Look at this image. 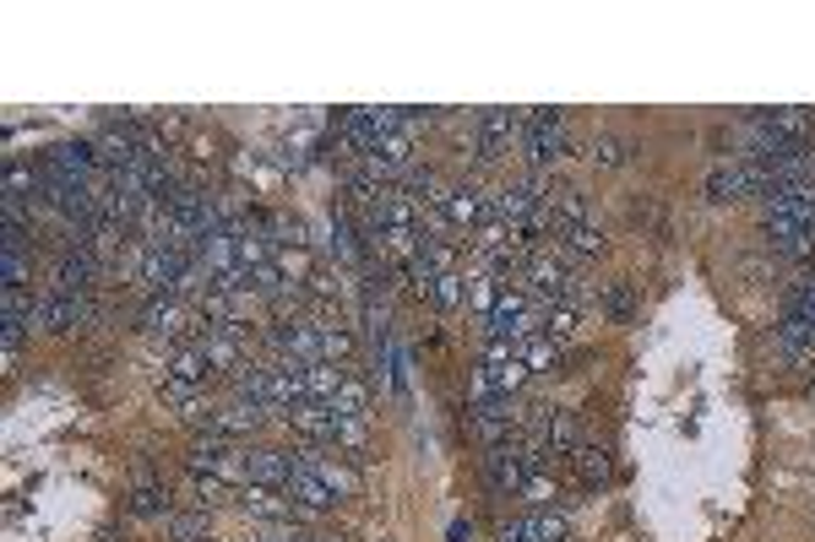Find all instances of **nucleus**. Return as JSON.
<instances>
[{
    "instance_id": "nucleus-5",
    "label": "nucleus",
    "mask_w": 815,
    "mask_h": 542,
    "mask_svg": "<svg viewBox=\"0 0 815 542\" xmlns=\"http://www.w3.org/2000/svg\"><path fill=\"white\" fill-rule=\"evenodd\" d=\"M240 467H245V478H251V483L283 488V483L294 478V450H272V445H256V450H245V456H240Z\"/></svg>"
},
{
    "instance_id": "nucleus-14",
    "label": "nucleus",
    "mask_w": 815,
    "mask_h": 542,
    "mask_svg": "<svg viewBox=\"0 0 815 542\" xmlns=\"http://www.w3.org/2000/svg\"><path fill=\"white\" fill-rule=\"evenodd\" d=\"M522 315H527V298H522L516 287H500V298H494V309H489V315H485L489 337H511Z\"/></svg>"
},
{
    "instance_id": "nucleus-1",
    "label": "nucleus",
    "mask_w": 815,
    "mask_h": 542,
    "mask_svg": "<svg viewBox=\"0 0 815 542\" xmlns=\"http://www.w3.org/2000/svg\"><path fill=\"white\" fill-rule=\"evenodd\" d=\"M522 136H527V157L533 163H555L571 152V120L560 109H533L522 120Z\"/></svg>"
},
{
    "instance_id": "nucleus-2",
    "label": "nucleus",
    "mask_w": 815,
    "mask_h": 542,
    "mask_svg": "<svg viewBox=\"0 0 815 542\" xmlns=\"http://www.w3.org/2000/svg\"><path fill=\"white\" fill-rule=\"evenodd\" d=\"M772 190V179L745 157V163H718L712 174H707V196L712 201H745V196H767Z\"/></svg>"
},
{
    "instance_id": "nucleus-24",
    "label": "nucleus",
    "mask_w": 815,
    "mask_h": 542,
    "mask_svg": "<svg viewBox=\"0 0 815 542\" xmlns=\"http://www.w3.org/2000/svg\"><path fill=\"white\" fill-rule=\"evenodd\" d=\"M163 532L168 542H207V516H163Z\"/></svg>"
},
{
    "instance_id": "nucleus-29",
    "label": "nucleus",
    "mask_w": 815,
    "mask_h": 542,
    "mask_svg": "<svg viewBox=\"0 0 815 542\" xmlns=\"http://www.w3.org/2000/svg\"><path fill=\"white\" fill-rule=\"evenodd\" d=\"M626 157H631V146H626V141H615V136H598V141H593V163H604V168H620Z\"/></svg>"
},
{
    "instance_id": "nucleus-15",
    "label": "nucleus",
    "mask_w": 815,
    "mask_h": 542,
    "mask_svg": "<svg viewBox=\"0 0 815 542\" xmlns=\"http://www.w3.org/2000/svg\"><path fill=\"white\" fill-rule=\"evenodd\" d=\"M555 239L571 250V256H604L609 250V239H604V228H593V223H571V228H555Z\"/></svg>"
},
{
    "instance_id": "nucleus-28",
    "label": "nucleus",
    "mask_w": 815,
    "mask_h": 542,
    "mask_svg": "<svg viewBox=\"0 0 815 542\" xmlns=\"http://www.w3.org/2000/svg\"><path fill=\"white\" fill-rule=\"evenodd\" d=\"M322 358L326 364H348L353 358V337L342 326H322Z\"/></svg>"
},
{
    "instance_id": "nucleus-33",
    "label": "nucleus",
    "mask_w": 815,
    "mask_h": 542,
    "mask_svg": "<svg viewBox=\"0 0 815 542\" xmlns=\"http://www.w3.org/2000/svg\"><path fill=\"white\" fill-rule=\"evenodd\" d=\"M522 494H533V499H549V494H555V483H549V478H538V472H533V478H527V483H522Z\"/></svg>"
},
{
    "instance_id": "nucleus-8",
    "label": "nucleus",
    "mask_w": 815,
    "mask_h": 542,
    "mask_svg": "<svg viewBox=\"0 0 815 542\" xmlns=\"http://www.w3.org/2000/svg\"><path fill=\"white\" fill-rule=\"evenodd\" d=\"M240 505H245L256 521H311V510H305V505L283 499V494H278V488H267V483H251V488L240 494Z\"/></svg>"
},
{
    "instance_id": "nucleus-7",
    "label": "nucleus",
    "mask_w": 815,
    "mask_h": 542,
    "mask_svg": "<svg viewBox=\"0 0 815 542\" xmlns=\"http://www.w3.org/2000/svg\"><path fill=\"white\" fill-rule=\"evenodd\" d=\"M761 201H767V217H789V223L815 228V185H772Z\"/></svg>"
},
{
    "instance_id": "nucleus-12",
    "label": "nucleus",
    "mask_w": 815,
    "mask_h": 542,
    "mask_svg": "<svg viewBox=\"0 0 815 542\" xmlns=\"http://www.w3.org/2000/svg\"><path fill=\"white\" fill-rule=\"evenodd\" d=\"M142 326H148L153 337H179L190 320H185V304H179L174 293H153L148 309H142Z\"/></svg>"
},
{
    "instance_id": "nucleus-17",
    "label": "nucleus",
    "mask_w": 815,
    "mask_h": 542,
    "mask_svg": "<svg viewBox=\"0 0 815 542\" xmlns=\"http://www.w3.org/2000/svg\"><path fill=\"white\" fill-rule=\"evenodd\" d=\"M331 412H337V417H364V412H370V386H364V380H359L353 369H348L342 391L331 397Z\"/></svg>"
},
{
    "instance_id": "nucleus-11",
    "label": "nucleus",
    "mask_w": 815,
    "mask_h": 542,
    "mask_svg": "<svg viewBox=\"0 0 815 542\" xmlns=\"http://www.w3.org/2000/svg\"><path fill=\"white\" fill-rule=\"evenodd\" d=\"M283 494L294 499V505H305L311 516H322V510H331L337 505V494L322 483V472H311V467H294V478L283 483Z\"/></svg>"
},
{
    "instance_id": "nucleus-16",
    "label": "nucleus",
    "mask_w": 815,
    "mask_h": 542,
    "mask_svg": "<svg viewBox=\"0 0 815 542\" xmlns=\"http://www.w3.org/2000/svg\"><path fill=\"white\" fill-rule=\"evenodd\" d=\"M311 472H322V483L337 494V499H353V494H359V472H353V467H342V461H331V456H316V461H311Z\"/></svg>"
},
{
    "instance_id": "nucleus-31",
    "label": "nucleus",
    "mask_w": 815,
    "mask_h": 542,
    "mask_svg": "<svg viewBox=\"0 0 815 542\" xmlns=\"http://www.w3.org/2000/svg\"><path fill=\"white\" fill-rule=\"evenodd\" d=\"M0 276H5V287H27V250H5Z\"/></svg>"
},
{
    "instance_id": "nucleus-13",
    "label": "nucleus",
    "mask_w": 815,
    "mask_h": 542,
    "mask_svg": "<svg viewBox=\"0 0 815 542\" xmlns=\"http://www.w3.org/2000/svg\"><path fill=\"white\" fill-rule=\"evenodd\" d=\"M342 380H348V364H305V402H322L331 406V397L342 391Z\"/></svg>"
},
{
    "instance_id": "nucleus-20",
    "label": "nucleus",
    "mask_w": 815,
    "mask_h": 542,
    "mask_svg": "<svg viewBox=\"0 0 815 542\" xmlns=\"http://www.w3.org/2000/svg\"><path fill=\"white\" fill-rule=\"evenodd\" d=\"M516 358L527 364V375H544V369H555V364H560V342L533 337V342H522V347H516Z\"/></svg>"
},
{
    "instance_id": "nucleus-19",
    "label": "nucleus",
    "mask_w": 815,
    "mask_h": 542,
    "mask_svg": "<svg viewBox=\"0 0 815 542\" xmlns=\"http://www.w3.org/2000/svg\"><path fill=\"white\" fill-rule=\"evenodd\" d=\"M571 461H577L582 483H609V472H615L609 450H598V445H577V450H571Z\"/></svg>"
},
{
    "instance_id": "nucleus-26",
    "label": "nucleus",
    "mask_w": 815,
    "mask_h": 542,
    "mask_svg": "<svg viewBox=\"0 0 815 542\" xmlns=\"http://www.w3.org/2000/svg\"><path fill=\"white\" fill-rule=\"evenodd\" d=\"M229 499H234L229 478H218V472H201V478H196V505H201V510H212V505H229Z\"/></svg>"
},
{
    "instance_id": "nucleus-18",
    "label": "nucleus",
    "mask_w": 815,
    "mask_h": 542,
    "mask_svg": "<svg viewBox=\"0 0 815 542\" xmlns=\"http://www.w3.org/2000/svg\"><path fill=\"white\" fill-rule=\"evenodd\" d=\"M207 358L196 353V347H179L174 358H168V380H179V386H207Z\"/></svg>"
},
{
    "instance_id": "nucleus-30",
    "label": "nucleus",
    "mask_w": 815,
    "mask_h": 542,
    "mask_svg": "<svg viewBox=\"0 0 815 542\" xmlns=\"http://www.w3.org/2000/svg\"><path fill=\"white\" fill-rule=\"evenodd\" d=\"M337 450H353V456L364 450V417H337Z\"/></svg>"
},
{
    "instance_id": "nucleus-9",
    "label": "nucleus",
    "mask_w": 815,
    "mask_h": 542,
    "mask_svg": "<svg viewBox=\"0 0 815 542\" xmlns=\"http://www.w3.org/2000/svg\"><path fill=\"white\" fill-rule=\"evenodd\" d=\"M527 282H533L544 298H560V304L577 309V276H571L566 267H555L549 256H533V261H527Z\"/></svg>"
},
{
    "instance_id": "nucleus-27",
    "label": "nucleus",
    "mask_w": 815,
    "mask_h": 542,
    "mask_svg": "<svg viewBox=\"0 0 815 542\" xmlns=\"http://www.w3.org/2000/svg\"><path fill=\"white\" fill-rule=\"evenodd\" d=\"M441 309H457L463 298H468V276L463 271H446V276H435V293H430Z\"/></svg>"
},
{
    "instance_id": "nucleus-22",
    "label": "nucleus",
    "mask_w": 815,
    "mask_h": 542,
    "mask_svg": "<svg viewBox=\"0 0 815 542\" xmlns=\"http://www.w3.org/2000/svg\"><path fill=\"white\" fill-rule=\"evenodd\" d=\"M131 516H168V488L163 483H137V494H131Z\"/></svg>"
},
{
    "instance_id": "nucleus-3",
    "label": "nucleus",
    "mask_w": 815,
    "mask_h": 542,
    "mask_svg": "<svg viewBox=\"0 0 815 542\" xmlns=\"http://www.w3.org/2000/svg\"><path fill=\"white\" fill-rule=\"evenodd\" d=\"M278 412L261 402H251V397H234V402L212 406L207 412V434H223V439H240V434H256V428H267Z\"/></svg>"
},
{
    "instance_id": "nucleus-23",
    "label": "nucleus",
    "mask_w": 815,
    "mask_h": 542,
    "mask_svg": "<svg viewBox=\"0 0 815 542\" xmlns=\"http://www.w3.org/2000/svg\"><path fill=\"white\" fill-rule=\"evenodd\" d=\"M522 538L527 542H566V521H560L555 510H538V516L522 521Z\"/></svg>"
},
{
    "instance_id": "nucleus-6",
    "label": "nucleus",
    "mask_w": 815,
    "mask_h": 542,
    "mask_svg": "<svg viewBox=\"0 0 815 542\" xmlns=\"http://www.w3.org/2000/svg\"><path fill=\"white\" fill-rule=\"evenodd\" d=\"M522 131V120L511 115V109H485L479 120H474V141H479V157L494 163L500 152H511V136Z\"/></svg>"
},
{
    "instance_id": "nucleus-4",
    "label": "nucleus",
    "mask_w": 815,
    "mask_h": 542,
    "mask_svg": "<svg viewBox=\"0 0 815 542\" xmlns=\"http://www.w3.org/2000/svg\"><path fill=\"white\" fill-rule=\"evenodd\" d=\"M441 217H446L452 228H485L489 217H494V201H489L479 185H452V196H446Z\"/></svg>"
},
{
    "instance_id": "nucleus-25",
    "label": "nucleus",
    "mask_w": 815,
    "mask_h": 542,
    "mask_svg": "<svg viewBox=\"0 0 815 542\" xmlns=\"http://www.w3.org/2000/svg\"><path fill=\"white\" fill-rule=\"evenodd\" d=\"M544 337L566 347V342L577 337V309H571V304H560V309H544Z\"/></svg>"
},
{
    "instance_id": "nucleus-21",
    "label": "nucleus",
    "mask_w": 815,
    "mask_h": 542,
    "mask_svg": "<svg viewBox=\"0 0 815 542\" xmlns=\"http://www.w3.org/2000/svg\"><path fill=\"white\" fill-rule=\"evenodd\" d=\"M163 402L174 406L179 417H207V412H201V386H179V380H163Z\"/></svg>"
},
{
    "instance_id": "nucleus-32",
    "label": "nucleus",
    "mask_w": 815,
    "mask_h": 542,
    "mask_svg": "<svg viewBox=\"0 0 815 542\" xmlns=\"http://www.w3.org/2000/svg\"><path fill=\"white\" fill-rule=\"evenodd\" d=\"M604 309H609V315H620V320H626V315H631V309H637V293H631V287H626V282H615V287H609V293H604Z\"/></svg>"
},
{
    "instance_id": "nucleus-10",
    "label": "nucleus",
    "mask_w": 815,
    "mask_h": 542,
    "mask_svg": "<svg viewBox=\"0 0 815 542\" xmlns=\"http://www.w3.org/2000/svg\"><path fill=\"white\" fill-rule=\"evenodd\" d=\"M761 234H767V245H772L778 256H789V261H800V256H811V250H815V228L789 223V217H767V223H761Z\"/></svg>"
}]
</instances>
